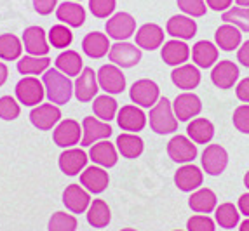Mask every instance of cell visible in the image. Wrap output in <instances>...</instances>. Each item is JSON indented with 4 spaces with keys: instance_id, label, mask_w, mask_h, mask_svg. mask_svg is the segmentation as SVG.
<instances>
[{
    "instance_id": "6da1fadb",
    "label": "cell",
    "mask_w": 249,
    "mask_h": 231,
    "mask_svg": "<svg viewBox=\"0 0 249 231\" xmlns=\"http://www.w3.org/2000/svg\"><path fill=\"white\" fill-rule=\"evenodd\" d=\"M42 83L46 87V94L51 103L54 104H67L73 94V85L67 75L59 70H47L42 77Z\"/></svg>"
},
{
    "instance_id": "7a4b0ae2",
    "label": "cell",
    "mask_w": 249,
    "mask_h": 231,
    "mask_svg": "<svg viewBox=\"0 0 249 231\" xmlns=\"http://www.w3.org/2000/svg\"><path fill=\"white\" fill-rule=\"evenodd\" d=\"M150 127L152 131L164 136V134H173L178 129V118L175 115L173 104L167 98H160L152 110H150Z\"/></svg>"
},
{
    "instance_id": "3957f363",
    "label": "cell",
    "mask_w": 249,
    "mask_h": 231,
    "mask_svg": "<svg viewBox=\"0 0 249 231\" xmlns=\"http://www.w3.org/2000/svg\"><path fill=\"white\" fill-rule=\"evenodd\" d=\"M44 91L46 87L35 77H25L21 79L16 85V98L21 104L25 106H37L44 99Z\"/></svg>"
},
{
    "instance_id": "277c9868",
    "label": "cell",
    "mask_w": 249,
    "mask_h": 231,
    "mask_svg": "<svg viewBox=\"0 0 249 231\" xmlns=\"http://www.w3.org/2000/svg\"><path fill=\"white\" fill-rule=\"evenodd\" d=\"M108 59L121 68H133L142 61V50L138 46H133L129 42H117L110 47Z\"/></svg>"
},
{
    "instance_id": "5b68a950",
    "label": "cell",
    "mask_w": 249,
    "mask_h": 231,
    "mask_svg": "<svg viewBox=\"0 0 249 231\" xmlns=\"http://www.w3.org/2000/svg\"><path fill=\"white\" fill-rule=\"evenodd\" d=\"M105 30L110 38H115L119 42L127 40L136 32V19L127 13H117L107 21Z\"/></svg>"
},
{
    "instance_id": "8992f818",
    "label": "cell",
    "mask_w": 249,
    "mask_h": 231,
    "mask_svg": "<svg viewBox=\"0 0 249 231\" xmlns=\"http://www.w3.org/2000/svg\"><path fill=\"white\" fill-rule=\"evenodd\" d=\"M159 94H160L159 85L154 80H148V79L134 82L133 87H131V91H129V96L133 99V103H136L138 106L142 108L155 106L159 101Z\"/></svg>"
},
{
    "instance_id": "52a82bcc",
    "label": "cell",
    "mask_w": 249,
    "mask_h": 231,
    "mask_svg": "<svg viewBox=\"0 0 249 231\" xmlns=\"http://www.w3.org/2000/svg\"><path fill=\"white\" fill-rule=\"evenodd\" d=\"M229 165V153L220 145H209L202 151V169L209 176H220Z\"/></svg>"
},
{
    "instance_id": "ba28073f",
    "label": "cell",
    "mask_w": 249,
    "mask_h": 231,
    "mask_svg": "<svg viewBox=\"0 0 249 231\" xmlns=\"http://www.w3.org/2000/svg\"><path fill=\"white\" fill-rule=\"evenodd\" d=\"M167 155L178 164H190L197 157L196 143L187 136H175L167 143Z\"/></svg>"
},
{
    "instance_id": "9c48e42d",
    "label": "cell",
    "mask_w": 249,
    "mask_h": 231,
    "mask_svg": "<svg viewBox=\"0 0 249 231\" xmlns=\"http://www.w3.org/2000/svg\"><path fill=\"white\" fill-rule=\"evenodd\" d=\"M75 98L80 103H89L96 98L100 91V83H98V73H94L92 68H84L80 75L75 80Z\"/></svg>"
},
{
    "instance_id": "30bf717a",
    "label": "cell",
    "mask_w": 249,
    "mask_h": 231,
    "mask_svg": "<svg viewBox=\"0 0 249 231\" xmlns=\"http://www.w3.org/2000/svg\"><path fill=\"white\" fill-rule=\"evenodd\" d=\"M98 83L108 94H121L125 89V77L115 65H103L98 71Z\"/></svg>"
},
{
    "instance_id": "8fae6325",
    "label": "cell",
    "mask_w": 249,
    "mask_h": 231,
    "mask_svg": "<svg viewBox=\"0 0 249 231\" xmlns=\"http://www.w3.org/2000/svg\"><path fill=\"white\" fill-rule=\"evenodd\" d=\"M113 129L94 116H86L82 122V139L80 146H92L96 141L107 139L112 136Z\"/></svg>"
},
{
    "instance_id": "7c38bea8",
    "label": "cell",
    "mask_w": 249,
    "mask_h": 231,
    "mask_svg": "<svg viewBox=\"0 0 249 231\" xmlns=\"http://www.w3.org/2000/svg\"><path fill=\"white\" fill-rule=\"evenodd\" d=\"M61 120V110L54 104H38L30 113V122L38 131H51Z\"/></svg>"
},
{
    "instance_id": "4fadbf2b",
    "label": "cell",
    "mask_w": 249,
    "mask_h": 231,
    "mask_svg": "<svg viewBox=\"0 0 249 231\" xmlns=\"http://www.w3.org/2000/svg\"><path fill=\"white\" fill-rule=\"evenodd\" d=\"M80 124L77 120L67 118L59 122L58 127L54 129L53 139L59 148H71L73 145H77L80 141Z\"/></svg>"
},
{
    "instance_id": "5bb4252c",
    "label": "cell",
    "mask_w": 249,
    "mask_h": 231,
    "mask_svg": "<svg viewBox=\"0 0 249 231\" xmlns=\"http://www.w3.org/2000/svg\"><path fill=\"white\" fill-rule=\"evenodd\" d=\"M173 110L179 122H188L192 116H197L200 113L202 103H200L199 96H196L194 92H183V94L176 96Z\"/></svg>"
},
{
    "instance_id": "9a60e30c",
    "label": "cell",
    "mask_w": 249,
    "mask_h": 231,
    "mask_svg": "<svg viewBox=\"0 0 249 231\" xmlns=\"http://www.w3.org/2000/svg\"><path fill=\"white\" fill-rule=\"evenodd\" d=\"M117 124L122 131H129V132H140L145 129L146 125V115L140 110L138 106L133 104H125L119 110L117 113Z\"/></svg>"
},
{
    "instance_id": "2e32d148",
    "label": "cell",
    "mask_w": 249,
    "mask_h": 231,
    "mask_svg": "<svg viewBox=\"0 0 249 231\" xmlns=\"http://www.w3.org/2000/svg\"><path fill=\"white\" fill-rule=\"evenodd\" d=\"M239 66L233 61H225L216 63L214 68L211 71V80L218 89H232L233 83L239 80Z\"/></svg>"
},
{
    "instance_id": "e0dca14e",
    "label": "cell",
    "mask_w": 249,
    "mask_h": 231,
    "mask_svg": "<svg viewBox=\"0 0 249 231\" xmlns=\"http://www.w3.org/2000/svg\"><path fill=\"white\" fill-rule=\"evenodd\" d=\"M23 44H25V49L30 56L44 58L49 52L46 32L40 26H30V28H26L23 32Z\"/></svg>"
},
{
    "instance_id": "ac0fdd59",
    "label": "cell",
    "mask_w": 249,
    "mask_h": 231,
    "mask_svg": "<svg viewBox=\"0 0 249 231\" xmlns=\"http://www.w3.org/2000/svg\"><path fill=\"white\" fill-rule=\"evenodd\" d=\"M63 203L73 214H82L91 205V197H89V193L84 190L82 186L70 184L67 186V190L63 191Z\"/></svg>"
},
{
    "instance_id": "d6986e66",
    "label": "cell",
    "mask_w": 249,
    "mask_h": 231,
    "mask_svg": "<svg viewBox=\"0 0 249 231\" xmlns=\"http://www.w3.org/2000/svg\"><path fill=\"white\" fill-rule=\"evenodd\" d=\"M58 164L65 176H77L88 164V155L79 148H68L59 155Z\"/></svg>"
},
{
    "instance_id": "ffe728a7",
    "label": "cell",
    "mask_w": 249,
    "mask_h": 231,
    "mask_svg": "<svg viewBox=\"0 0 249 231\" xmlns=\"http://www.w3.org/2000/svg\"><path fill=\"white\" fill-rule=\"evenodd\" d=\"M202 181H204V176L200 172V169L192 164L179 167L175 174V182L181 191L199 190L200 186H202Z\"/></svg>"
},
{
    "instance_id": "44dd1931",
    "label": "cell",
    "mask_w": 249,
    "mask_h": 231,
    "mask_svg": "<svg viewBox=\"0 0 249 231\" xmlns=\"http://www.w3.org/2000/svg\"><path fill=\"white\" fill-rule=\"evenodd\" d=\"M164 44V30L154 23H146L136 32V46L140 49L155 50Z\"/></svg>"
},
{
    "instance_id": "7402d4cb",
    "label": "cell",
    "mask_w": 249,
    "mask_h": 231,
    "mask_svg": "<svg viewBox=\"0 0 249 231\" xmlns=\"http://www.w3.org/2000/svg\"><path fill=\"white\" fill-rule=\"evenodd\" d=\"M171 80L178 89L183 91H192L200 83V71L197 66L194 65H181L176 66L173 73H171Z\"/></svg>"
},
{
    "instance_id": "603a6c76",
    "label": "cell",
    "mask_w": 249,
    "mask_h": 231,
    "mask_svg": "<svg viewBox=\"0 0 249 231\" xmlns=\"http://www.w3.org/2000/svg\"><path fill=\"white\" fill-rule=\"evenodd\" d=\"M166 30L171 37L178 38V40H190L196 37L197 23L190 16H173L167 21Z\"/></svg>"
},
{
    "instance_id": "cb8c5ba5",
    "label": "cell",
    "mask_w": 249,
    "mask_h": 231,
    "mask_svg": "<svg viewBox=\"0 0 249 231\" xmlns=\"http://www.w3.org/2000/svg\"><path fill=\"white\" fill-rule=\"evenodd\" d=\"M110 178H108V172L101 167H88L80 174V184L89 191V193H101V191L107 190Z\"/></svg>"
},
{
    "instance_id": "d4e9b609",
    "label": "cell",
    "mask_w": 249,
    "mask_h": 231,
    "mask_svg": "<svg viewBox=\"0 0 249 231\" xmlns=\"http://www.w3.org/2000/svg\"><path fill=\"white\" fill-rule=\"evenodd\" d=\"M190 58V47L183 40H169L162 47V59L169 66H181Z\"/></svg>"
},
{
    "instance_id": "484cf974",
    "label": "cell",
    "mask_w": 249,
    "mask_h": 231,
    "mask_svg": "<svg viewBox=\"0 0 249 231\" xmlns=\"http://www.w3.org/2000/svg\"><path fill=\"white\" fill-rule=\"evenodd\" d=\"M110 42H108V37L105 33L100 32H91L88 33L82 40V50L88 54L89 58L100 59L103 56H107L110 52Z\"/></svg>"
},
{
    "instance_id": "4316f807",
    "label": "cell",
    "mask_w": 249,
    "mask_h": 231,
    "mask_svg": "<svg viewBox=\"0 0 249 231\" xmlns=\"http://www.w3.org/2000/svg\"><path fill=\"white\" fill-rule=\"evenodd\" d=\"M214 40H216V46L220 47L221 50H227V52H230V50L237 49V47H241L242 33H241V30L237 28V26L225 23V25H221L220 28L216 30Z\"/></svg>"
},
{
    "instance_id": "83f0119b",
    "label": "cell",
    "mask_w": 249,
    "mask_h": 231,
    "mask_svg": "<svg viewBox=\"0 0 249 231\" xmlns=\"http://www.w3.org/2000/svg\"><path fill=\"white\" fill-rule=\"evenodd\" d=\"M56 17L61 23H67L71 28H79V26L84 25V21H86V11L77 2H63L56 9Z\"/></svg>"
},
{
    "instance_id": "f1b7e54d",
    "label": "cell",
    "mask_w": 249,
    "mask_h": 231,
    "mask_svg": "<svg viewBox=\"0 0 249 231\" xmlns=\"http://www.w3.org/2000/svg\"><path fill=\"white\" fill-rule=\"evenodd\" d=\"M192 59L199 68H211L218 61V47L208 40L197 42L192 47Z\"/></svg>"
},
{
    "instance_id": "f546056e",
    "label": "cell",
    "mask_w": 249,
    "mask_h": 231,
    "mask_svg": "<svg viewBox=\"0 0 249 231\" xmlns=\"http://www.w3.org/2000/svg\"><path fill=\"white\" fill-rule=\"evenodd\" d=\"M89 157L94 164L101 165V167H113L117 164V149L110 141H100L94 143L89 149Z\"/></svg>"
},
{
    "instance_id": "4dcf8cb0",
    "label": "cell",
    "mask_w": 249,
    "mask_h": 231,
    "mask_svg": "<svg viewBox=\"0 0 249 231\" xmlns=\"http://www.w3.org/2000/svg\"><path fill=\"white\" fill-rule=\"evenodd\" d=\"M216 198L214 191L209 190V188H199L196 193H192V197L188 198V205L194 212H199V214H209L216 209Z\"/></svg>"
},
{
    "instance_id": "1f68e13d",
    "label": "cell",
    "mask_w": 249,
    "mask_h": 231,
    "mask_svg": "<svg viewBox=\"0 0 249 231\" xmlns=\"http://www.w3.org/2000/svg\"><path fill=\"white\" fill-rule=\"evenodd\" d=\"M187 134L196 145H206L214 136V125L208 118H194L188 124Z\"/></svg>"
},
{
    "instance_id": "d6a6232c",
    "label": "cell",
    "mask_w": 249,
    "mask_h": 231,
    "mask_svg": "<svg viewBox=\"0 0 249 231\" xmlns=\"http://www.w3.org/2000/svg\"><path fill=\"white\" fill-rule=\"evenodd\" d=\"M117 149L124 158H138L143 153V139L133 132H125L117 137Z\"/></svg>"
},
{
    "instance_id": "836d02e7",
    "label": "cell",
    "mask_w": 249,
    "mask_h": 231,
    "mask_svg": "<svg viewBox=\"0 0 249 231\" xmlns=\"http://www.w3.org/2000/svg\"><path fill=\"white\" fill-rule=\"evenodd\" d=\"M56 70H59L61 73H65L67 77H79L82 68V58L79 52L75 50H65L56 58Z\"/></svg>"
},
{
    "instance_id": "e575fe53",
    "label": "cell",
    "mask_w": 249,
    "mask_h": 231,
    "mask_svg": "<svg viewBox=\"0 0 249 231\" xmlns=\"http://www.w3.org/2000/svg\"><path fill=\"white\" fill-rule=\"evenodd\" d=\"M112 219V214H110V207L105 200H94L89 205L88 211V223L91 224L92 228H107L108 223Z\"/></svg>"
},
{
    "instance_id": "d590c367",
    "label": "cell",
    "mask_w": 249,
    "mask_h": 231,
    "mask_svg": "<svg viewBox=\"0 0 249 231\" xmlns=\"http://www.w3.org/2000/svg\"><path fill=\"white\" fill-rule=\"evenodd\" d=\"M214 219L216 223L220 224V228L225 230H232L239 224V219H241V212L233 203H221L214 209Z\"/></svg>"
},
{
    "instance_id": "8d00e7d4",
    "label": "cell",
    "mask_w": 249,
    "mask_h": 231,
    "mask_svg": "<svg viewBox=\"0 0 249 231\" xmlns=\"http://www.w3.org/2000/svg\"><path fill=\"white\" fill-rule=\"evenodd\" d=\"M21 52H23V46H21V40L16 35H13V33L0 35V58L4 61L19 59Z\"/></svg>"
},
{
    "instance_id": "74e56055",
    "label": "cell",
    "mask_w": 249,
    "mask_h": 231,
    "mask_svg": "<svg viewBox=\"0 0 249 231\" xmlns=\"http://www.w3.org/2000/svg\"><path fill=\"white\" fill-rule=\"evenodd\" d=\"M51 59L47 56L38 58V56H25L18 61V71L21 75H38L42 71L49 70Z\"/></svg>"
},
{
    "instance_id": "f35d334b",
    "label": "cell",
    "mask_w": 249,
    "mask_h": 231,
    "mask_svg": "<svg viewBox=\"0 0 249 231\" xmlns=\"http://www.w3.org/2000/svg\"><path fill=\"white\" fill-rule=\"evenodd\" d=\"M92 110H94V115L98 118H101L103 122H110L117 116V101L113 98H110L108 94L98 96L94 98V103H92Z\"/></svg>"
},
{
    "instance_id": "ab89813d",
    "label": "cell",
    "mask_w": 249,
    "mask_h": 231,
    "mask_svg": "<svg viewBox=\"0 0 249 231\" xmlns=\"http://www.w3.org/2000/svg\"><path fill=\"white\" fill-rule=\"evenodd\" d=\"M221 19L241 32H249V7H230L221 14Z\"/></svg>"
},
{
    "instance_id": "60d3db41",
    "label": "cell",
    "mask_w": 249,
    "mask_h": 231,
    "mask_svg": "<svg viewBox=\"0 0 249 231\" xmlns=\"http://www.w3.org/2000/svg\"><path fill=\"white\" fill-rule=\"evenodd\" d=\"M73 40V33L67 28L65 25H54L49 32V42L51 46L56 49H65Z\"/></svg>"
},
{
    "instance_id": "b9f144b4",
    "label": "cell",
    "mask_w": 249,
    "mask_h": 231,
    "mask_svg": "<svg viewBox=\"0 0 249 231\" xmlns=\"http://www.w3.org/2000/svg\"><path fill=\"white\" fill-rule=\"evenodd\" d=\"M77 219L67 212H56L49 219V231H75Z\"/></svg>"
},
{
    "instance_id": "7bdbcfd3",
    "label": "cell",
    "mask_w": 249,
    "mask_h": 231,
    "mask_svg": "<svg viewBox=\"0 0 249 231\" xmlns=\"http://www.w3.org/2000/svg\"><path fill=\"white\" fill-rule=\"evenodd\" d=\"M19 104L14 98H11V96L0 98V118L2 120H7V122L16 120L19 116Z\"/></svg>"
},
{
    "instance_id": "ee69618b",
    "label": "cell",
    "mask_w": 249,
    "mask_h": 231,
    "mask_svg": "<svg viewBox=\"0 0 249 231\" xmlns=\"http://www.w3.org/2000/svg\"><path fill=\"white\" fill-rule=\"evenodd\" d=\"M178 7L190 17H200L208 13L206 0H176Z\"/></svg>"
},
{
    "instance_id": "f6af8a7d",
    "label": "cell",
    "mask_w": 249,
    "mask_h": 231,
    "mask_svg": "<svg viewBox=\"0 0 249 231\" xmlns=\"http://www.w3.org/2000/svg\"><path fill=\"white\" fill-rule=\"evenodd\" d=\"M233 125L242 134H249V104H241L233 112Z\"/></svg>"
},
{
    "instance_id": "bcb514c9",
    "label": "cell",
    "mask_w": 249,
    "mask_h": 231,
    "mask_svg": "<svg viewBox=\"0 0 249 231\" xmlns=\"http://www.w3.org/2000/svg\"><path fill=\"white\" fill-rule=\"evenodd\" d=\"M89 11L96 17H108L115 11V0H89Z\"/></svg>"
},
{
    "instance_id": "7dc6e473",
    "label": "cell",
    "mask_w": 249,
    "mask_h": 231,
    "mask_svg": "<svg viewBox=\"0 0 249 231\" xmlns=\"http://www.w3.org/2000/svg\"><path fill=\"white\" fill-rule=\"evenodd\" d=\"M188 231H214V221L208 215H192L187 221Z\"/></svg>"
},
{
    "instance_id": "c3c4849f",
    "label": "cell",
    "mask_w": 249,
    "mask_h": 231,
    "mask_svg": "<svg viewBox=\"0 0 249 231\" xmlns=\"http://www.w3.org/2000/svg\"><path fill=\"white\" fill-rule=\"evenodd\" d=\"M58 0H34V9L42 16H47L56 9Z\"/></svg>"
},
{
    "instance_id": "681fc988",
    "label": "cell",
    "mask_w": 249,
    "mask_h": 231,
    "mask_svg": "<svg viewBox=\"0 0 249 231\" xmlns=\"http://www.w3.org/2000/svg\"><path fill=\"white\" fill-rule=\"evenodd\" d=\"M235 94L242 103H249V77H246V79H242L241 82L237 83Z\"/></svg>"
},
{
    "instance_id": "f907efd6",
    "label": "cell",
    "mask_w": 249,
    "mask_h": 231,
    "mask_svg": "<svg viewBox=\"0 0 249 231\" xmlns=\"http://www.w3.org/2000/svg\"><path fill=\"white\" fill-rule=\"evenodd\" d=\"M237 61L241 63L242 66H246V68H249V40H246L239 47V50H237Z\"/></svg>"
},
{
    "instance_id": "816d5d0a",
    "label": "cell",
    "mask_w": 249,
    "mask_h": 231,
    "mask_svg": "<svg viewBox=\"0 0 249 231\" xmlns=\"http://www.w3.org/2000/svg\"><path fill=\"white\" fill-rule=\"evenodd\" d=\"M206 5H209V7L213 9V11H227V9H230V5H232V0H206Z\"/></svg>"
},
{
    "instance_id": "f5cc1de1",
    "label": "cell",
    "mask_w": 249,
    "mask_h": 231,
    "mask_svg": "<svg viewBox=\"0 0 249 231\" xmlns=\"http://www.w3.org/2000/svg\"><path fill=\"white\" fill-rule=\"evenodd\" d=\"M237 209H239V212H241V214H244L246 217H249V193L241 195V198H239V203H237Z\"/></svg>"
},
{
    "instance_id": "db71d44e",
    "label": "cell",
    "mask_w": 249,
    "mask_h": 231,
    "mask_svg": "<svg viewBox=\"0 0 249 231\" xmlns=\"http://www.w3.org/2000/svg\"><path fill=\"white\" fill-rule=\"evenodd\" d=\"M7 75H9L7 66H5L4 63H0V87L5 83V80H7Z\"/></svg>"
},
{
    "instance_id": "11a10c76",
    "label": "cell",
    "mask_w": 249,
    "mask_h": 231,
    "mask_svg": "<svg viewBox=\"0 0 249 231\" xmlns=\"http://www.w3.org/2000/svg\"><path fill=\"white\" fill-rule=\"evenodd\" d=\"M239 231H249V217H246V221L239 224Z\"/></svg>"
},
{
    "instance_id": "9f6ffc18",
    "label": "cell",
    "mask_w": 249,
    "mask_h": 231,
    "mask_svg": "<svg viewBox=\"0 0 249 231\" xmlns=\"http://www.w3.org/2000/svg\"><path fill=\"white\" fill-rule=\"evenodd\" d=\"M235 4L239 5V7H248V5H249V0H235Z\"/></svg>"
},
{
    "instance_id": "6f0895ef",
    "label": "cell",
    "mask_w": 249,
    "mask_h": 231,
    "mask_svg": "<svg viewBox=\"0 0 249 231\" xmlns=\"http://www.w3.org/2000/svg\"><path fill=\"white\" fill-rule=\"evenodd\" d=\"M244 186L249 190V170L246 172V176H244Z\"/></svg>"
},
{
    "instance_id": "680465c9",
    "label": "cell",
    "mask_w": 249,
    "mask_h": 231,
    "mask_svg": "<svg viewBox=\"0 0 249 231\" xmlns=\"http://www.w3.org/2000/svg\"><path fill=\"white\" fill-rule=\"evenodd\" d=\"M121 231H136V230H133V228H124V230H121Z\"/></svg>"
},
{
    "instance_id": "91938a15",
    "label": "cell",
    "mask_w": 249,
    "mask_h": 231,
    "mask_svg": "<svg viewBox=\"0 0 249 231\" xmlns=\"http://www.w3.org/2000/svg\"><path fill=\"white\" fill-rule=\"evenodd\" d=\"M176 231H181V230H176Z\"/></svg>"
}]
</instances>
